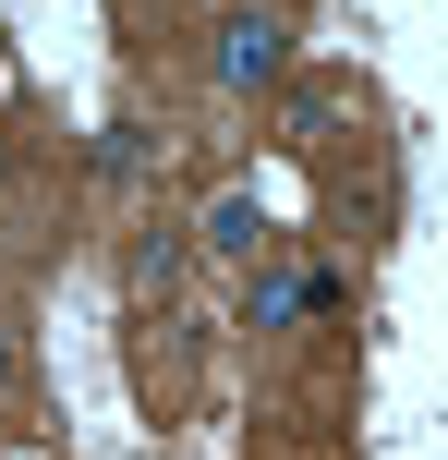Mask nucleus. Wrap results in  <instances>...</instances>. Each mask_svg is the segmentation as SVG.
<instances>
[{
    "label": "nucleus",
    "mask_w": 448,
    "mask_h": 460,
    "mask_svg": "<svg viewBox=\"0 0 448 460\" xmlns=\"http://www.w3.org/2000/svg\"><path fill=\"white\" fill-rule=\"evenodd\" d=\"M206 73L231 97H255V85H291V24L267 13V0H231L218 13V37H206Z\"/></svg>",
    "instance_id": "1"
},
{
    "label": "nucleus",
    "mask_w": 448,
    "mask_h": 460,
    "mask_svg": "<svg viewBox=\"0 0 448 460\" xmlns=\"http://www.w3.org/2000/svg\"><path fill=\"white\" fill-rule=\"evenodd\" d=\"M267 243H279V230H267V207H255V194H218V207H206V254H231V267H255Z\"/></svg>",
    "instance_id": "2"
},
{
    "label": "nucleus",
    "mask_w": 448,
    "mask_h": 460,
    "mask_svg": "<svg viewBox=\"0 0 448 460\" xmlns=\"http://www.w3.org/2000/svg\"><path fill=\"white\" fill-rule=\"evenodd\" d=\"M339 110H352V85H339V73H315V85H291L279 134H291V146H328V134H339Z\"/></svg>",
    "instance_id": "3"
},
{
    "label": "nucleus",
    "mask_w": 448,
    "mask_h": 460,
    "mask_svg": "<svg viewBox=\"0 0 448 460\" xmlns=\"http://www.w3.org/2000/svg\"><path fill=\"white\" fill-rule=\"evenodd\" d=\"M97 170H110V182H134V170H145V121H110V134H97Z\"/></svg>",
    "instance_id": "4"
},
{
    "label": "nucleus",
    "mask_w": 448,
    "mask_h": 460,
    "mask_svg": "<svg viewBox=\"0 0 448 460\" xmlns=\"http://www.w3.org/2000/svg\"><path fill=\"white\" fill-rule=\"evenodd\" d=\"M170 279H182V243H134V291L170 303Z\"/></svg>",
    "instance_id": "5"
},
{
    "label": "nucleus",
    "mask_w": 448,
    "mask_h": 460,
    "mask_svg": "<svg viewBox=\"0 0 448 460\" xmlns=\"http://www.w3.org/2000/svg\"><path fill=\"white\" fill-rule=\"evenodd\" d=\"M0 388H24V340H13V327H0Z\"/></svg>",
    "instance_id": "6"
}]
</instances>
